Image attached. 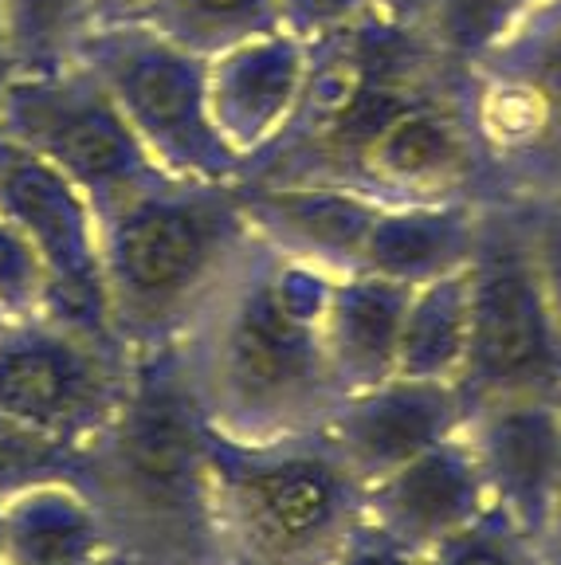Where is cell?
Segmentation results:
<instances>
[{"instance_id":"1","label":"cell","mask_w":561,"mask_h":565,"mask_svg":"<svg viewBox=\"0 0 561 565\" xmlns=\"http://www.w3.org/2000/svg\"><path fill=\"white\" fill-rule=\"evenodd\" d=\"M330 282V271L255 236L173 350L209 428L236 440L322 433L342 401L322 345Z\"/></svg>"},{"instance_id":"2","label":"cell","mask_w":561,"mask_h":565,"mask_svg":"<svg viewBox=\"0 0 561 565\" xmlns=\"http://www.w3.org/2000/svg\"><path fill=\"white\" fill-rule=\"evenodd\" d=\"M98 224L110 310L134 358L177 350L255 244L240 181L161 177Z\"/></svg>"},{"instance_id":"3","label":"cell","mask_w":561,"mask_h":565,"mask_svg":"<svg viewBox=\"0 0 561 565\" xmlns=\"http://www.w3.org/2000/svg\"><path fill=\"white\" fill-rule=\"evenodd\" d=\"M220 565H326L366 522V487L326 433L236 440L204 424Z\"/></svg>"},{"instance_id":"4","label":"cell","mask_w":561,"mask_h":565,"mask_svg":"<svg viewBox=\"0 0 561 565\" xmlns=\"http://www.w3.org/2000/svg\"><path fill=\"white\" fill-rule=\"evenodd\" d=\"M487 201H561V0L464 63Z\"/></svg>"},{"instance_id":"5","label":"cell","mask_w":561,"mask_h":565,"mask_svg":"<svg viewBox=\"0 0 561 565\" xmlns=\"http://www.w3.org/2000/svg\"><path fill=\"white\" fill-rule=\"evenodd\" d=\"M472 342L459 388L467 408L499 401H553L561 393V322L538 271L522 212L483 204L479 239L467 264Z\"/></svg>"},{"instance_id":"6","label":"cell","mask_w":561,"mask_h":565,"mask_svg":"<svg viewBox=\"0 0 561 565\" xmlns=\"http://www.w3.org/2000/svg\"><path fill=\"white\" fill-rule=\"evenodd\" d=\"M80 63L98 75L130 130L169 177L240 181L244 158L232 150L209 98V60L149 24L95 28Z\"/></svg>"},{"instance_id":"7","label":"cell","mask_w":561,"mask_h":565,"mask_svg":"<svg viewBox=\"0 0 561 565\" xmlns=\"http://www.w3.org/2000/svg\"><path fill=\"white\" fill-rule=\"evenodd\" d=\"M0 141L67 177L98 221L169 177L87 63L52 75H12L0 90Z\"/></svg>"},{"instance_id":"8","label":"cell","mask_w":561,"mask_h":565,"mask_svg":"<svg viewBox=\"0 0 561 565\" xmlns=\"http://www.w3.org/2000/svg\"><path fill=\"white\" fill-rule=\"evenodd\" d=\"M123 345L95 342L52 318H20L0 330V413L71 448L115 420L134 377Z\"/></svg>"},{"instance_id":"9","label":"cell","mask_w":561,"mask_h":565,"mask_svg":"<svg viewBox=\"0 0 561 565\" xmlns=\"http://www.w3.org/2000/svg\"><path fill=\"white\" fill-rule=\"evenodd\" d=\"M0 212L32 239L40 256L44 318L95 342L130 350L115 327L103 267V224L87 196L52 166L9 146L0 169Z\"/></svg>"},{"instance_id":"10","label":"cell","mask_w":561,"mask_h":565,"mask_svg":"<svg viewBox=\"0 0 561 565\" xmlns=\"http://www.w3.org/2000/svg\"><path fill=\"white\" fill-rule=\"evenodd\" d=\"M467 397L456 381L389 377L338 401L326 420V440L361 487L404 468L421 451L467 428Z\"/></svg>"},{"instance_id":"11","label":"cell","mask_w":561,"mask_h":565,"mask_svg":"<svg viewBox=\"0 0 561 565\" xmlns=\"http://www.w3.org/2000/svg\"><path fill=\"white\" fill-rule=\"evenodd\" d=\"M487 499L522 526L546 534L561 503L558 401H499L467 416Z\"/></svg>"},{"instance_id":"12","label":"cell","mask_w":561,"mask_h":565,"mask_svg":"<svg viewBox=\"0 0 561 565\" xmlns=\"http://www.w3.org/2000/svg\"><path fill=\"white\" fill-rule=\"evenodd\" d=\"M307 83L310 44L283 28L209 60L212 118L224 141L244 158V169L283 138Z\"/></svg>"},{"instance_id":"13","label":"cell","mask_w":561,"mask_h":565,"mask_svg":"<svg viewBox=\"0 0 561 565\" xmlns=\"http://www.w3.org/2000/svg\"><path fill=\"white\" fill-rule=\"evenodd\" d=\"M240 196L252 232L267 247L330 275L361 271V252L381 201L326 181H264V177H244Z\"/></svg>"},{"instance_id":"14","label":"cell","mask_w":561,"mask_h":565,"mask_svg":"<svg viewBox=\"0 0 561 565\" xmlns=\"http://www.w3.org/2000/svg\"><path fill=\"white\" fill-rule=\"evenodd\" d=\"M491 507L467 428L366 487V519L401 546L432 550Z\"/></svg>"},{"instance_id":"15","label":"cell","mask_w":561,"mask_h":565,"mask_svg":"<svg viewBox=\"0 0 561 565\" xmlns=\"http://www.w3.org/2000/svg\"><path fill=\"white\" fill-rule=\"evenodd\" d=\"M409 295L413 287L369 271L334 275L322 310V345L342 397L396 377Z\"/></svg>"},{"instance_id":"16","label":"cell","mask_w":561,"mask_h":565,"mask_svg":"<svg viewBox=\"0 0 561 565\" xmlns=\"http://www.w3.org/2000/svg\"><path fill=\"white\" fill-rule=\"evenodd\" d=\"M487 201H416L381 204L369 228L361 271L401 287H424L467 271Z\"/></svg>"},{"instance_id":"17","label":"cell","mask_w":561,"mask_h":565,"mask_svg":"<svg viewBox=\"0 0 561 565\" xmlns=\"http://www.w3.org/2000/svg\"><path fill=\"white\" fill-rule=\"evenodd\" d=\"M467 342H472V299H467V271L444 275L424 287H413L401 330V377L456 381L464 377Z\"/></svg>"},{"instance_id":"18","label":"cell","mask_w":561,"mask_h":565,"mask_svg":"<svg viewBox=\"0 0 561 565\" xmlns=\"http://www.w3.org/2000/svg\"><path fill=\"white\" fill-rule=\"evenodd\" d=\"M98 522L71 491L40 487L12 507L4 519V550L17 565H83L95 550Z\"/></svg>"},{"instance_id":"19","label":"cell","mask_w":561,"mask_h":565,"mask_svg":"<svg viewBox=\"0 0 561 565\" xmlns=\"http://www.w3.org/2000/svg\"><path fill=\"white\" fill-rule=\"evenodd\" d=\"M12 75L75 67L95 32V0H0Z\"/></svg>"},{"instance_id":"20","label":"cell","mask_w":561,"mask_h":565,"mask_svg":"<svg viewBox=\"0 0 561 565\" xmlns=\"http://www.w3.org/2000/svg\"><path fill=\"white\" fill-rule=\"evenodd\" d=\"M146 24L189 52L212 60L255 35L279 32L283 20L279 0H158Z\"/></svg>"},{"instance_id":"21","label":"cell","mask_w":561,"mask_h":565,"mask_svg":"<svg viewBox=\"0 0 561 565\" xmlns=\"http://www.w3.org/2000/svg\"><path fill=\"white\" fill-rule=\"evenodd\" d=\"M421 565H550V557L546 534L515 522L499 507H487L479 519L424 550Z\"/></svg>"},{"instance_id":"22","label":"cell","mask_w":561,"mask_h":565,"mask_svg":"<svg viewBox=\"0 0 561 565\" xmlns=\"http://www.w3.org/2000/svg\"><path fill=\"white\" fill-rule=\"evenodd\" d=\"M538 4L542 0H436L424 32L432 35V44L447 60H456L464 67Z\"/></svg>"},{"instance_id":"23","label":"cell","mask_w":561,"mask_h":565,"mask_svg":"<svg viewBox=\"0 0 561 565\" xmlns=\"http://www.w3.org/2000/svg\"><path fill=\"white\" fill-rule=\"evenodd\" d=\"M0 315L9 322L44 315V267L32 239L0 212Z\"/></svg>"},{"instance_id":"24","label":"cell","mask_w":561,"mask_h":565,"mask_svg":"<svg viewBox=\"0 0 561 565\" xmlns=\"http://www.w3.org/2000/svg\"><path fill=\"white\" fill-rule=\"evenodd\" d=\"M71 456H75L71 444L52 440V436L35 433L28 424L0 413V487L35 483V479L67 468Z\"/></svg>"},{"instance_id":"25","label":"cell","mask_w":561,"mask_h":565,"mask_svg":"<svg viewBox=\"0 0 561 565\" xmlns=\"http://www.w3.org/2000/svg\"><path fill=\"white\" fill-rule=\"evenodd\" d=\"M378 17V0H279L283 32L298 35L303 44L338 40Z\"/></svg>"},{"instance_id":"26","label":"cell","mask_w":561,"mask_h":565,"mask_svg":"<svg viewBox=\"0 0 561 565\" xmlns=\"http://www.w3.org/2000/svg\"><path fill=\"white\" fill-rule=\"evenodd\" d=\"M522 212L530 247H534L538 271H542L550 302L561 322V201H510Z\"/></svg>"},{"instance_id":"27","label":"cell","mask_w":561,"mask_h":565,"mask_svg":"<svg viewBox=\"0 0 561 565\" xmlns=\"http://www.w3.org/2000/svg\"><path fill=\"white\" fill-rule=\"evenodd\" d=\"M326 565H421V554L401 546L396 539H389L385 530H378L366 519L358 526V534H353Z\"/></svg>"},{"instance_id":"28","label":"cell","mask_w":561,"mask_h":565,"mask_svg":"<svg viewBox=\"0 0 561 565\" xmlns=\"http://www.w3.org/2000/svg\"><path fill=\"white\" fill-rule=\"evenodd\" d=\"M158 0H95V24H146Z\"/></svg>"},{"instance_id":"29","label":"cell","mask_w":561,"mask_h":565,"mask_svg":"<svg viewBox=\"0 0 561 565\" xmlns=\"http://www.w3.org/2000/svg\"><path fill=\"white\" fill-rule=\"evenodd\" d=\"M436 9V0H378L381 20H393V24L404 28H424Z\"/></svg>"},{"instance_id":"30","label":"cell","mask_w":561,"mask_h":565,"mask_svg":"<svg viewBox=\"0 0 561 565\" xmlns=\"http://www.w3.org/2000/svg\"><path fill=\"white\" fill-rule=\"evenodd\" d=\"M546 557H550V565H561V503H558V514H553L550 530H546Z\"/></svg>"},{"instance_id":"31","label":"cell","mask_w":561,"mask_h":565,"mask_svg":"<svg viewBox=\"0 0 561 565\" xmlns=\"http://www.w3.org/2000/svg\"><path fill=\"white\" fill-rule=\"evenodd\" d=\"M12 63H9V44H4V9H0V90L9 87Z\"/></svg>"},{"instance_id":"32","label":"cell","mask_w":561,"mask_h":565,"mask_svg":"<svg viewBox=\"0 0 561 565\" xmlns=\"http://www.w3.org/2000/svg\"><path fill=\"white\" fill-rule=\"evenodd\" d=\"M4 158H9V146H4V141H0V169H4Z\"/></svg>"},{"instance_id":"33","label":"cell","mask_w":561,"mask_h":565,"mask_svg":"<svg viewBox=\"0 0 561 565\" xmlns=\"http://www.w3.org/2000/svg\"><path fill=\"white\" fill-rule=\"evenodd\" d=\"M553 401H558V413H561V393H558V397H553Z\"/></svg>"},{"instance_id":"34","label":"cell","mask_w":561,"mask_h":565,"mask_svg":"<svg viewBox=\"0 0 561 565\" xmlns=\"http://www.w3.org/2000/svg\"><path fill=\"white\" fill-rule=\"evenodd\" d=\"M0 530H4V519H0Z\"/></svg>"}]
</instances>
